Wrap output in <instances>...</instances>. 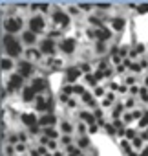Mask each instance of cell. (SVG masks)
Returning <instances> with one entry per match:
<instances>
[{"label":"cell","instance_id":"cell-1","mask_svg":"<svg viewBox=\"0 0 148 156\" xmlns=\"http://www.w3.org/2000/svg\"><path fill=\"white\" fill-rule=\"evenodd\" d=\"M4 48H6L8 55H11V57L20 55V44H18L11 35H6V37H4Z\"/></svg>","mask_w":148,"mask_h":156},{"label":"cell","instance_id":"cell-2","mask_svg":"<svg viewBox=\"0 0 148 156\" xmlns=\"http://www.w3.org/2000/svg\"><path fill=\"white\" fill-rule=\"evenodd\" d=\"M4 28H6V31L15 33V31L20 30V20H18V19H8V20L4 22Z\"/></svg>","mask_w":148,"mask_h":156},{"label":"cell","instance_id":"cell-3","mask_svg":"<svg viewBox=\"0 0 148 156\" xmlns=\"http://www.w3.org/2000/svg\"><path fill=\"white\" fill-rule=\"evenodd\" d=\"M29 26H31V31H33V33H39V31L44 30V20H42L40 17H35V19H31Z\"/></svg>","mask_w":148,"mask_h":156},{"label":"cell","instance_id":"cell-4","mask_svg":"<svg viewBox=\"0 0 148 156\" xmlns=\"http://www.w3.org/2000/svg\"><path fill=\"white\" fill-rule=\"evenodd\" d=\"M60 48H62V51L71 53L73 50H75V41H73V39H64L62 44H60Z\"/></svg>","mask_w":148,"mask_h":156},{"label":"cell","instance_id":"cell-5","mask_svg":"<svg viewBox=\"0 0 148 156\" xmlns=\"http://www.w3.org/2000/svg\"><path fill=\"white\" fill-rule=\"evenodd\" d=\"M53 19H55V22H59L60 26H68V24H69L68 15H66V13H62V11H57V13L53 15Z\"/></svg>","mask_w":148,"mask_h":156},{"label":"cell","instance_id":"cell-6","mask_svg":"<svg viewBox=\"0 0 148 156\" xmlns=\"http://www.w3.org/2000/svg\"><path fill=\"white\" fill-rule=\"evenodd\" d=\"M20 85H22V75H20V73L11 75V79H9V88H11V90H15V88H18Z\"/></svg>","mask_w":148,"mask_h":156},{"label":"cell","instance_id":"cell-7","mask_svg":"<svg viewBox=\"0 0 148 156\" xmlns=\"http://www.w3.org/2000/svg\"><path fill=\"white\" fill-rule=\"evenodd\" d=\"M22 121L28 125V127H37V118H35V114H24L22 116Z\"/></svg>","mask_w":148,"mask_h":156},{"label":"cell","instance_id":"cell-8","mask_svg":"<svg viewBox=\"0 0 148 156\" xmlns=\"http://www.w3.org/2000/svg\"><path fill=\"white\" fill-rule=\"evenodd\" d=\"M79 75H81V72H79L77 68H68V70H66V79H68V81H75Z\"/></svg>","mask_w":148,"mask_h":156},{"label":"cell","instance_id":"cell-9","mask_svg":"<svg viewBox=\"0 0 148 156\" xmlns=\"http://www.w3.org/2000/svg\"><path fill=\"white\" fill-rule=\"evenodd\" d=\"M22 98H24V101H33V99H35V90H33V87H26L24 92H22Z\"/></svg>","mask_w":148,"mask_h":156},{"label":"cell","instance_id":"cell-10","mask_svg":"<svg viewBox=\"0 0 148 156\" xmlns=\"http://www.w3.org/2000/svg\"><path fill=\"white\" fill-rule=\"evenodd\" d=\"M31 87H33L35 92H40V90H44V88L48 87V83H46V79H35Z\"/></svg>","mask_w":148,"mask_h":156},{"label":"cell","instance_id":"cell-11","mask_svg":"<svg viewBox=\"0 0 148 156\" xmlns=\"http://www.w3.org/2000/svg\"><path fill=\"white\" fill-rule=\"evenodd\" d=\"M35 107H37V110H46V108H49V101H46L44 98H37Z\"/></svg>","mask_w":148,"mask_h":156},{"label":"cell","instance_id":"cell-12","mask_svg":"<svg viewBox=\"0 0 148 156\" xmlns=\"http://www.w3.org/2000/svg\"><path fill=\"white\" fill-rule=\"evenodd\" d=\"M53 50H55V44H53L51 39H48V41L42 42V51H46V53H53Z\"/></svg>","mask_w":148,"mask_h":156},{"label":"cell","instance_id":"cell-13","mask_svg":"<svg viewBox=\"0 0 148 156\" xmlns=\"http://www.w3.org/2000/svg\"><path fill=\"white\" fill-rule=\"evenodd\" d=\"M93 35H95L97 39H101V41H106V39H110V31H108V30H104V28H103V30H99V31H95Z\"/></svg>","mask_w":148,"mask_h":156},{"label":"cell","instance_id":"cell-14","mask_svg":"<svg viewBox=\"0 0 148 156\" xmlns=\"http://www.w3.org/2000/svg\"><path fill=\"white\" fill-rule=\"evenodd\" d=\"M31 73V64L29 62H20V75H29Z\"/></svg>","mask_w":148,"mask_h":156},{"label":"cell","instance_id":"cell-15","mask_svg":"<svg viewBox=\"0 0 148 156\" xmlns=\"http://www.w3.org/2000/svg\"><path fill=\"white\" fill-rule=\"evenodd\" d=\"M40 123H42V125H53V123H55V116H51V114L42 116V118H40Z\"/></svg>","mask_w":148,"mask_h":156},{"label":"cell","instance_id":"cell-16","mask_svg":"<svg viewBox=\"0 0 148 156\" xmlns=\"http://www.w3.org/2000/svg\"><path fill=\"white\" fill-rule=\"evenodd\" d=\"M112 26H113L115 30H119V31H121V30L124 28V20H123V19H113V22H112Z\"/></svg>","mask_w":148,"mask_h":156},{"label":"cell","instance_id":"cell-17","mask_svg":"<svg viewBox=\"0 0 148 156\" xmlns=\"http://www.w3.org/2000/svg\"><path fill=\"white\" fill-rule=\"evenodd\" d=\"M24 41H26L28 44H31V42L35 41V33H33V31H28V33H24Z\"/></svg>","mask_w":148,"mask_h":156},{"label":"cell","instance_id":"cell-18","mask_svg":"<svg viewBox=\"0 0 148 156\" xmlns=\"http://www.w3.org/2000/svg\"><path fill=\"white\" fill-rule=\"evenodd\" d=\"M13 64H11V61L9 59H2V70H9Z\"/></svg>","mask_w":148,"mask_h":156},{"label":"cell","instance_id":"cell-19","mask_svg":"<svg viewBox=\"0 0 148 156\" xmlns=\"http://www.w3.org/2000/svg\"><path fill=\"white\" fill-rule=\"evenodd\" d=\"M137 11H139V13H146V11H148V4H141V6H137Z\"/></svg>","mask_w":148,"mask_h":156},{"label":"cell","instance_id":"cell-20","mask_svg":"<svg viewBox=\"0 0 148 156\" xmlns=\"http://www.w3.org/2000/svg\"><path fill=\"white\" fill-rule=\"evenodd\" d=\"M46 136H48V138H55V136H57V132H55L53 129H46Z\"/></svg>","mask_w":148,"mask_h":156},{"label":"cell","instance_id":"cell-21","mask_svg":"<svg viewBox=\"0 0 148 156\" xmlns=\"http://www.w3.org/2000/svg\"><path fill=\"white\" fill-rule=\"evenodd\" d=\"M82 118H84V119H86V121H90V123H92V125H93V118H92V116H90V114H88V112H82Z\"/></svg>","mask_w":148,"mask_h":156},{"label":"cell","instance_id":"cell-22","mask_svg":"<svg viewBox=\"0 0 148 156\" xmlns=\"http://www.w3.org/2000/svg\"><path fill=\"white\" fill-rule=\"evenodd\" d=\"M28 55H29V57H35V59H39V51H35V50H29V51H28Z\"/></svg>","mask_w":148,"mask_h":156},{"label":"cell","instance_id":"cell-23","mask_svg":"<svg viewBox=\"0 0 148 156\" xmlns=\"http://www.w3.org/2000/svg\"><path fill=\"white\" fill-rule=\"evenodd\" d=\"M62 129H64V132H69V130H71L69 123H62Z\"/></svg>","mask_w":148,"mask_h":156},{"label":"cell","instance_id":"cell-24","mask_svg":"<svg viewBox=\"0 0 148 156\" xmlns=\"http://www.w3.org/2000/svg\"><path fill=\"white\" fill-rule=\"evenodd\" d=\"M144 125H148V114H146V116L141 119V127H144Z\"/></svg>","mask_w":148,"mask_h":156},{"label":"cell","instance_id":"cell-25","mask_svg":"<svg viewBox=\"0 0 148 156\" xmlns=\"http://www.w3.org/2000/svg\"><path fill=\"white\" fill-rule=\"evenodd\" d=\"M84 101H86V103H92V96H90V94H84Z\"/></svg>","mask_w":148,"mask_h":156},{"label":"cell","instance_id":"cell-26","mask_svg":"<svg viewBox=\"0 0 148 156\" xmlns=\"http://www.w3.org/2000/svg\"><path fill=\"white\" fill-rule=\"evenodd\" d=\"M79 145H81V147H86V145H88V140H86V138H84V140H81V143H79Z\"/></svg>","mask_w":148,"mask_h":156},{"label":"cell","instance_id":"cell-27","mask_svg":"<svg viewBox=\"0 0 148 156\" xmlns=\"http://www.w3.org/2000/svg\"><path fill=\"white\" fill-rule=\"evenodd\" d=\"M99 8H103V9H106V8H110V4H106V2H103V4H99Z\"/></svg>","mask_w":148,"mask_h":156},{"label":"cell","instance_id":"cell-28","mask_svg":"<svg viewBox=\"0 0 148 156\" xmlns=\"http://www.w3.org/2000/svg\"><path fill=\"white\" fill-rule=\"evenodd\" d=\"M141 96H143V99H144V101H148V94H146V92H144V90H143V92H141Z\"/></svg>","mask_w":148,"mask_h":156},{"label":"cell","instance_id":"cell-29","mask_svg":"<svg viewBox=\"0 0 148 156\" xmlns=\"http://www.w3.org/2000/svg\"><path fill=\"white\" fill-rule=\"evenodd\" d=\"M133 145L135 147H141V140H133Z\"/></svg>","mask_w":148,"mask_h":156},{"label":"cell","instance_id":"cell-30","mask_svg":"<svg viewBox=\"0 0 148 156\" xmlns=\"http://www.w3.org/2000/svg\"><path fill=\"white\" fill-rule=\"evenodd\" d=\"M33 156H39V154H37V152H33Z\"/></svg>","mask_w":148,"mask_h":156}]
</instances>
